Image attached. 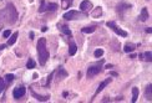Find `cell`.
Segmentation results:
<instances>
[{
  "mask_svg": "<svg viewBox=\"0 0 152 103\" xmlns=\"http://www.w3.org/2000/svg\"><path fill=\"white\" fill-rule=\"evenodd\" d=\"M25 92H26V88L24 86H18L16 88H14V91H12V97L15 99H20L25 96Z\"/></svg>",
  "mask_w": 152,
  "mask_h": 103,
  "instance_id": "cell-6",
  "label": "cell"
},
{
  "mask_svg": "<svg viewBox=\"0 0 152 103\" xmlns=\"http://www.w3.org/2000/svg\"><path fill=\"white\" fill-rule=\"evenodd\" d=\"M5 11L4 10H1L0 11V29H1V26H3V24H4V20H5Z\"/></svg>",
  "mask_w": 152,
  "mask_h": 103,
  "instance_id": "cell-22",
  "label": "cell"
},
{
  "mask_svg": "<svg viewBox=\"0 0 152 103\" xmlns=\"http://www.w3.org/2000/svg\"><path fill=\"white\" fill-rule=\"evenodd\" d=\"M5 80H6V83H10L12 80H15V76L14 75H6L5 76Z\"/></svg>",
  "mask_w": 152,
  "mask_h": 103,
  "instance_id": "cell-25",
  "label": "cell"
},
{
  "mask_svg": "<svg viewBox=\"0 0 152 103\" xmlns=\"http://www.w3.org/2000/svg\"><path fill=\"white\" fill-rule=\"evenodd\" d=\"M94 55H95V57H101L104 55V50H101V49H97V50H95V52H94Z\"/></svg>",
  "mask_w": 152,
  "mask_h": 103,
  "instance_id": "cell-23",
  "label": "cell"
},
{
  "mask_svg": "<svg viewBox=\"0 0 152 103\" xmlns=\"http://www.w3.org/2000/svg\"><path fill=\"white\" fill-rule=\"evenodd\" d=\"M45 0H41V6H40V8H39V12H42L44 11V8H45Z\"/></svg>",
  "mask_w": 152,
  "mask_h": 103,
  "instance_id": "cell-30",
  "label": "cell"
},
{
  "mask_svg": "<svg viewBox=\"0 0 152 103\" xmlns=\"http://www.w3.org/2000/svg\"><path fill=\"white\" fill-rule=\"evenodd\" d=\"M101 11H102V9H101L100 6H99V8H96V9L94 10L92 16H94V17H100V16H101Z\"/></svg>",
  "mask_w": 152,
  "mask_h": 103,
  "instance_id": "cell-21",
  "label": "cell"
},
{
  "mask_svg": "<svg viewBox=\"0 0 152 103\" xmlns=\"http://www.w3.org/2000/svg\"><path fill=\"white\" fill-rule=\"evenodd\" d=\"M18 34H19V33H14V34L11 35V37H10L9 40H8V45H14V44L16 42V38H18Z\"/></svg>",
  "mask_w": 152,
  "mask_h": 103,
  "instance_id": "cell-17",
  "label": "cell"
},
{
  "mask_svg": "<svg viewBox=\"0 0 152 103\" xmlns=\"http://www.w3.org/2000/svg\"><path fill=\"white\" fill-rule=\"evenodd\" d=\"M3 49H5V45H4V44L0 45V50H3Z\"/></svg>",
  "mask_w": 152,
  "mask_h": 103,
  "instance_id": "cell-33",
  "label": "cell"
},
{
  "mask_svg": "<svg viewBox=\"0 0 152 103\" xmlns=\"http://www.w3.org/2000/svg\"><path fill=\"white\" fill-rule=\"evenodd\" d=\"M92 8V4H91V1L90 0H82L81 1V4H80V10L81 11H87L88 9H91Z\"/></svg>",
  "mask_w": 152,
  "mask_h": 103,
  "instance_id": "cell-8",
  "label": "cell"
},
{
  "mask_svg": "<svg viewBox=\"0 0 152 103\" xmlns=\"http://www.w3.org/2000/svg\"><path fill=\"white\" fill-rule=\"evenodd\" d=\"M76 52H77V45H76L74 41L70 42V46H69V55L74 56Z\"/></svg>",
  "mask_w": 152,
  "mask_h": 103,
  "instance_id": "cell-10",
  "label": "cell"
},
{
  "mask_svg": "<svg viewBox=\"0 0 152 103\" xmlns=\"http://www.w3.org/2000/svg\"><path fill=\"white\" fill-rule=\"evenodd\" d=\"M34 36H35L34 33H30V38H34Z\"/></svg>",
  "mask_w": 152,
  "mask_h": 103,
  "instance_id": "cell-32",
  "label": "cell"
},
{
  "mask_svg": "<svg viewBox=\"0 0 152 103\" xmlns=\"http://www.w3.org/2000/svg\"><path fill=\"white\" fill-rule=\"evenodd\" d=\"M146 33H148V34L152 33V29H151V28H147V29H146Z\"/></svg>",
  "mask_w": 152,
  "mask_h": 103,
  "instance_id": "cell-31",
  "label": "cell"
},
{
  "mask_svg": "<svg viewBox=\"0 0 152 103\" xmlns=\"http://www.w3.org/2000/svg\"><path fill=\"white\" fill-rule=\"evenodd\" d=\"M135 45L134 44H129V45H126V46L124 47V50H125V52H132V51L135 50Z\"/></svg>",
  "mask_w": 152,
  "mask_h": 103,
  "instance_id": "cell-18",
  "label": "cell"
},
{
  "mask_svg": "<svg viewBox=\"0 0 152 103\" xmlns=\"http://www.w3.org/2000/svg\"><path fill=\"white\" fill-rule=\"evenodd\" d=\"M35 66H36L35 61H34L33 59H29V61H28V63H26V67H28L29 70H33V68H35Z\"/></svg>",
  "mask_w": 152,
  "mask_h": 103,
  "instance_id": "cell-20",
  "label": "cell"
},
{
  "mask_svg": "<svg viewBox=\"0 0 152 103\" xmlns=\"http://www.w3.org/2000/svg\"><path fill=\"white\" fill-rule=\"evenodd\" d=\"M147 17H148V12H147V9H146V8H143V9L141 10L140 21H146V20H147Z\"/></svg>",
  "mask_w": 152,
  "mask_h": 103,
  "instance_id": "cell-14",
  "label": "cell"
},
{
  "mask_svg": "<svg viewBox=\"0 0 152 103\" xmlns=\"http://www.w3.org/2000/svg\"><path fill=\"white\" fill-rule=\"evenodd\" d=\"M5 85H6V82H4V80L0 77V93H1L4 91V88H5Z\"/></svg>",
  "mask_w": 152,
  "mask_h": 103,
  "instance_id": "cell-26",
  "label": "cell"
},
{
  "mask_svg": "<svg viewBox=\"0 0 152 103\" xmlns=\"http://www.w3.org/2000/svg\"><path fill=\"white\" fill-rule=\"evenodd\" d=\"M110 82H111V78H106L105 81H102V82H101V83H100V86H99V88L96 89V93L94 94V97H95V96H96V94H99L101 91H104V88H105L107 85H109Z\"/></svg>",
  "mask_w": 152,
  "mask_h": 103,
  "instance_id": "cell-9",
  "label": "cell"
},
{
  "mask_svg": "<svg viewBox=\"0 0 152 103\" xmlns=\"http://www.w3.org/2000/svg\"><path fill=\"white\" fill-rule=\"evenodd\" d=\"M95 29H96V26H90V28H82L81 29V33L82 34H92Z\"/></svg>",
  "mask_w": 152,
  "mask_h": 103,
  "instance_id": "cell-16",
  "label": "cell"
},
{
  "mask_svg": "<svg viewBox=\"0 0 152 103\" xmlns=\"http://www.w3.org/2000/svg\"><path fill=\"white\" fill-rule=\"evenodd\" d=\"M140 59H141V60H143V61L151 62V61H152V54L150 52V51H147V52H145V54L140 55Z\"/></svg>",
  "mask_w": 152,
  "mask_h": 103,
  "instance_id": "cell-12",
  "label": "cell"
},
{
  "mask_svg": "<svg viewBox=\"0 0 152 103\" xmlns=\"http://www.w3.org/2000/svg\"><path fill=\"white\" fill-rule=\"evenodd\" d=\"M30 92H31V96H33L34 98H36L39 102H46V101L50 99V96H49V94H46V96H41V94H39L37 92H35L33 88H30Z\"/></svg>",
  "mask_w": 152,
  "mask_h": 103,
  "instance_id": "cell-7",
  "label": "cell"
},
{
  "mask_svg": "<svg viewBox=\"0 0 152 103\" xmlns=\"http://www.w3.org/2000/svg\"><path fill=\"white\" fill-rule=\"evenodd\" d=\"M60 29H61V31L64 33L65 35H67V36H71V30L69 29L66 25H64V26H60Z\"/></svg>",
  "mask_w": 152,
  "mask_h": 103,
  "instance_id": "cell-19",
  "label": "cell"
},
{
  "mask_svg": "<svg viewBox=\"0 0 152 103\" xmlns=\"http://www.w3.org/2000/svg\"><path fill=\"white\" fill-rule=\"evenodd\" d=\"M104 63H105V61H104V60H101V61L96 62V65H94V66H91V67H88V70H87V78H92V77L97 76V75L101 72V70H102Z\"/></svg>",
  "mask_w": 152,
  "mask_h": 103,
  "instance_id": "cell-3",
  "label": "cell"
},
{
  "mask_svg": "<svg viewBox=\"0 0 152 103\" xmlns=\"http://www.w3.org/2000/svg\"><path fill=\"white\" fill-rule=\"evenodd\" d=\"M10 35H11V31H10V30H5V31H4V33H3V37H4V38H6V37H9Z\"/></svg>",
  "mask_w": 152,
  "mask_h": 103,
  "instance_id": "cell-28",
  "label": "cell"
},
{
  "mask_svg": "<svg viewBox=\"0 0 152 103\" xmlns=\"http://www.w3.org/2000/svg\"><path fill=\"white\" fill-rule=\"evenodd\" d=\"M137 98H138V88L137 87H134V88H132V98H131V102L132 103H136L137 102Z\"/></svg>",
  "mask_w": 152,
  "mask_h": 103,
  "instance_id": "cell-13",
  "label": "cell"
},
{
  "mask_svg": "<svg viewBox=\"0 0 152 103\" xmlns=\"http://www.w3.org/2000/svg\"><path fill=\"white\" fill-rule=\"evenodd\" d=\"M37 55H39V62L44 66L49 59V50L46 47V40L44 37L39 38L37 41Z\"/></svg>",
  "mask_w": 152,
  "mask_h": 103,
  "instance_id": "cell-1",
  "label": "cell"
},
{
  "mask_svg": "<svg viewBox=\"0 0 152 103\" xmlns=\"http://www.w3.org/2000/svg\"><path fill=\"white\" fill-rule=\"evenodd\" d=\"M58 10V5L55 3H50V4H45V8H44V11H55Z\"/></svg>",
  "mask_w": 152,
  "mask_h": 103,
  "instance_id": "cell-11",
  "label": "cell"
},
{
  "mask_svg": "<svg viewBox=\"0 0 152 103\" xmlns=\"http://www.w3.org/2000/svg\"><path fill=\"white\" fill-rule=\"evenodd\" d=\"M62 77H64V78H65V77H67V72H66L65 70H60L59 71V78L58 80H61Z\"/></svg>",
  "mask_w": 152,
  "mask_h": 103,
  "instance_id": "cell-24",
  "label": "cell"
},
{
  "mask_svg": "<svg viewBox=\"0 0 152 103\" xmlns=\"http://www.w3.org/2000/svg\"><path fill=\"white\" fill-rule=\"evenodd\" d=\"M82 16H84V14H81L80 11H76V10H71V11H67L64 14V19L65 20H79V19H81Z\"/></svg>",
  "mask_w": 152,
  "mask_h": 103,
  "instance_id": "cell-4",
  "label": "cell"
},
{
  "mask_svg": "<svg viewBox=\"0 0 152 103\" xmlns=\"http://www.w3.org/2000/svg\"><path fill=\"white\" fill-rule=\"evenodd\" d=\"M106 25H107V26H109L110 29H112L113 31H115V33H116V34H117L118 36H122V37H127V33H126L125 30L120 29V28H118L117 25H116L115 22H113V21H109V22H107Z\"/></svg>",
  "mask_w": 152,
  "mask_h": 103,
  "instance_id": "cell-5",
  "label": "cell"
},
{
  "mask_svg": "<svg viewBox=\"0 0 152 103\" xmlns=\"http://www.w3.org/2000/svg\"><path fill=\"white\" fill-rule=\"evenodd\" d=\"M53 77H54V72H51V73H50L49 75V77H48V81H46V87H49L50 86V83H51V80H53Z\"/></svg>",
  "mask_w": 152,
  "mask_h": 103,
  "instance_id": "cell-27",
  "label": "cell"
},
{
  "mask_svg": "<svg viewBox=\"0 0 152 103\" xmlns=\"http://www.w3.org/2000/svg\"><path fill=\"white\" fill-rule=\"evenodd\" d=\"M151 91H152V85H151V83H148V85L146 86V94H145V96H146V98H147L148 101H151V99H152V94H151L152 92H151Z\"/></svg>",
  "mask_w": 152,
  "mask_h": 103,
  "instance_id": "cell-15",
  "label": "cell"
},
{
  "mask_svg": "<svg viewBox=\"0 0 152 103\" xmlns=\"http://www.w3.org/2000/svg\"><path fill=\"white\" fill-rule=\"evenodd\" d=\"M70 3H71V0H62V6H64V8H67V6L70 5Z\"/></svg>",
  "mask_w": 152,
  "mask_h": 103,
  "instance_id": "cell-29",
  "label": "cell"
},
{
  "mask_svg": "<svg viewBox=\"0 0 152 103\" xmlns=\"http://www.w3.org/2000/svg\"><path fill=\"white\" fill-rule=\"evenodd\" d=\"M5 11V17H6V21L9 24H14L18 20V11L15 9V6L12 5L11 3H9L6 5V9L4 10Z\"/></svg>",
  "mask_w": 152,
  "mask_h": 103,
  "instance_id": "cell-2",
  "label": "cell"
}]
</instances>
